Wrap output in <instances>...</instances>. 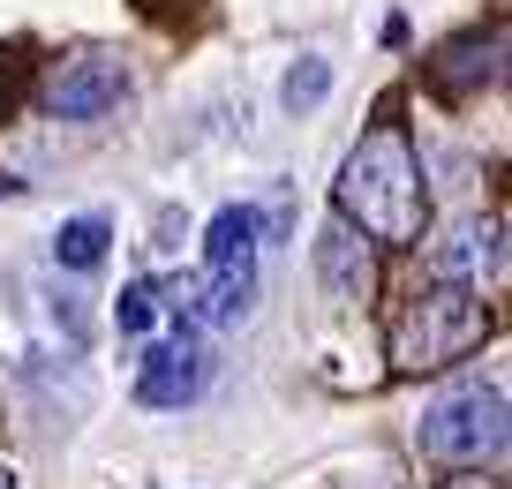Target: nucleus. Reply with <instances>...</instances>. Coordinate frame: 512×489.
<instances>
[{
  "mask_svg": "<svg viewBox=\"0 0 512 489\" xmlns=\"http://www.w3.org/2000/svg\"><path fill=\"white\" fill-rule=\"evenodd\" d=\"M324 98H332V61L302 53V61L287 68V83H279V106H287V113H317Z\"/></svg>",
  "mask_w": 512,
  "mask_h": 489,
  "instance_id": "9d476101",
  "label": "nucleus"
},
{
  "mask_svg": "<svg viewBox=\"0 0 512 489\" xmlns=\"http://www.w3.org/2000/svg\"><path fill=\"white\" fill-rule=\"evenodd\" d=\"M113 324H121L128 339H144L151 324H159V279H136V286H121V301H113Z\"/></svg>",
  "mask_w": 512,
  "mask_h": 489,
  "instance_id": "9b49d317",
  "label": "nucleus"
},
{
  "mask_svg": "<svg viewBox=\"0 0 512 489\" xmlns=\"http://www.w3.org/2000/svg\"><path fill=\"white\" fill-rule=\"evenodd\" d=\"M505 384L497 377H475V384H452L422 407L415 422V444L437 459V467H497L505 459Z\"/></svg>",
  "mask_w": 512,
  "mask_h": 489,
  "instance_id": "7ed1b4c3",
  "label": "nucleus"
},
{
  "mask_svg": "<svg viewBox=\"0 0 512 489\" xmlns=\"http://www.w3.org/2000/svg\"><path fill=\"white\" fill-rule=\"evenodd\" d=\"M106 241H113V226L98 219V211H83V219H68L61 234H53V264L61 271H98L106 264Z\"/></svg>",
  "mask_w": 512,
  "mask_h": 489,
  "instance_id": "1a4fd4ad",
  "label": "nucleus"
},
{
  "mask_svg": "<svg viewBox=\"0 0 512 489\" xmlns=\"http://www.w3.org/2000/svg\"><path fill=\"white\" fill-rule=\"evenodd\" d=\"M332 219H347L362 241H384V249H415L422 241V226H430V181H422L407 121L384 113V121L339 158Z\"/></svg>",
  "mask_w": 512,
  "mask_h": 489,
  "instance_id": "f257e3e1",
  "label": "nucleus"
},
{
  "mask_svg": "<svg viewBox=\"0 0 512 489\" xmlns=\"http://www.w3.org/2000/svg\"><path fill=\"white\" fill-rule=\"evenodd\" d=\"M445 489H505V482H497V467H460Z\"/></svg>",
  "mask_w": 512,
  "mask_h": 489,
  "instance_id": "ddd939ff",
  "label": "nucleus"
},
{
  "mask_svg": "<svg viewBox=\"0 0 512 489\" xmlns=\"http://www.w3.org/2000/svg\"><path fill=\"white\" fill-rule=\"evenodd\" d=\"M430 271L445 286H497L505 279V219H460L445 241H430Z\"/></svg>",
  "mask_w": 512,
  "mask_h": 489,
  "instance_id": "423d86ee",
  "label": "nucleus"
},
{
  "mask_svg": "<svg viewBox=\"0 0 512 489\" xmlns=\"http://www.w3.org/2000/svg\"><path fill=\"white\" fill-rule=\"evenodd\" d=\"M482 339H490V301H482V286H445L437 279L430 294H415L400 309V324H392V362H400L407 377H437V369L467 362Z\"/></svg>",
  "mask_w": 512,
  "mask_h": 489,
  "instance_id": "f03ea898",
  "label": "nucleus"
},
{
  "mask_svg": "<svg viewBox=\"0 0 512 489\" xmlns=\"http://www.w3.org/2000/svg\"><path fill=\"white\" fill-rule=\"evenodd\" d=\"M211 384V354L189 347V332L159 339V347L144 354V377H136V399L144 407H189V399H204Z\"/></svg>",
  "mask_w": 512,
  "mask_h": 489,
  "instance_id": "0eeeda50",
  "label": "nucleus"
},
{
  "mask_svg": "<svg viewBox=\"0 0 512 489\" xmlns=\"http://www.w3.org/2000/svg\"><path fill=\"white\" fill-rule=\"evenodd\" d=\"M256 211L249 204H226L211 211L204 226V286H196V316L204 324H241L256 309Z\"/></svg>",
  "mask_w": 512,
  "mask_h": 489,
  "instance_id": "20e7f679",
  "label": "nucleus"
},
{
  "mask_svg": "<svg viewBox=\"0 0 512 489\" xmlns=\"http://www.w3.org/2000/svg\"><path fill=\"white\" fill-rule=\"evenodd\" d=\"M121 98H128V68L106 61V53H76V61H61L46 76L38 106H46L53 121H106Z\"/></svg>",
  "mask_w": 512,
  "mask_h": 489,
  "instance_id": "39448f33",
  "label": "nucleus"
},
{
  "mask_svg": "<svg viewBox=\"0 0 512 489\" xmlns=\"http://www.w3.org/2000/svg\"><path fill=\"white\" fill-rule=\"evenodd\" d=\"M475 46H482V38H460V46H445V53H437V68H430V76L445 83V91H467V83H490L497 68H475Z\"/></svg>",
  "mask_w": 512,
  "mask_h": 489,
  "instance_id": "f8f14e48",
  "label": "nucleus"
},
{
  "mask_svg": "<svg viewBox=\"0 0 512 489\" xmlns=\"http://www.w3.org/2000/svg\"><path fill=\"white\" fill-rule=\"evenodd\" d=\"M0 489H23V482H16V474H8V467H0Z\"/></svg>",
  "mask_w": 512,
  "mask_h": 489,
  "instance_id": "2eb2a0df",
  "label": "nucleus"
},
{
  "mask_svg": "<svg viewBox=\"0 0 512 489\" xmlns=\"http://www.w3.org/2000/svg\"><path fill=\"white\" fill-rule=\"evenodd\" d=\"M317 279L332 301H347V309H362L369 294H377V264H369V241L354 234L347 219H332L317 234Z\"/></svg>",
  "mask_w": 512,
  "mask_h": 489,
  "instance_id": "6e6552de",
  "label": "nucleus"
},
{
  "mask_svg": "<svg viewBox=\"0 0 512 489\" xmlns=\"http://www.w3.org/2000/svg\"><path fill=\"white\" fill-rule=\"evenodd\" d=\"M136 8H144V16H166V8H181V0H136Z\"/></svg>",
  "mask_w": 512,
  "mask_h": 489,
  "instance_id": "4468645a",
  "label": "nucleus"
}]
</instances>
